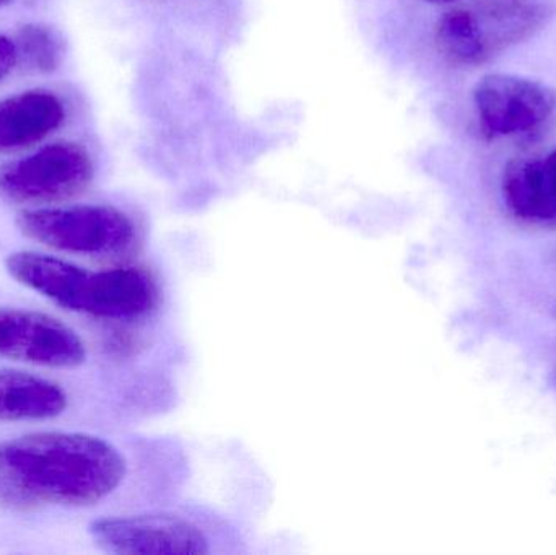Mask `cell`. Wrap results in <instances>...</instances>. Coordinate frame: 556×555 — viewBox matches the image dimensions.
<instances>
[{"instance_id":"obj_15","label":"cell","mask_w":556,"mask_h":555,"mask_svg":"<svg viewBox=\"0 0 556 555\" xmlns=\"http://www.w3.org/2000/svg\"><path fill=\"white\" fill-rule=\"evenodd\" d=\"M13 0H0V7L9 5V3H12Z\"/></svg>"},{"instance_id":"obj_5","label":"cell","mask_w":556,"mask_h":555,"mask_svg":"<svg viewBox=\"0 0 556 555\" xmlns=\"http://www.w3.org/2000/svg\"><path fill=\"white\" fill-rule=\"evenodd\" d=\"M480 134L486 140L532 133L556 111V90L525 75L492 72L472 90Z\"/></svg>"},{"instance_id":"obj_12","label":"cell","mask_w":556,"mask_h":555,"mask_svg":"<svg viewBox=\"0 0 556 555\" xmlns=\"http://www.w3.org/2000/svg\"><path fill=\"white\" fill-rule=\"evenodd\" d=\"M13 41L18 52V62H25L29 71H55L64 58L61 36L49 26L29 23L16 31Z\"/></svg>"},{"instance_id":"obj_1","label":"cell","mask_w":556,"mask_h":555,"mask_svg":"<svg viewBox=\"0 0 556 555\" xmlns=\"http://www.w3.org/2000/svg\"><path fill=\"white\" fill-rule=\"evenodd\" d=\"M126 462L110 443L84 433L46 432L0 442V508L90 507L113 494Z\"/></svg>"},{"instance_id":"obj_6","label":"cell","mask_w":556,"mask_h":555,"mask_svg":"<svg viewBox=\"0 0 556 555\" xmlns=\"http://www.w3.org/2000/svg\"><path fill=\"white\" fill-rule=\"evenodd\" d=\"M7 270L22 286L41 293L71 312L111 318L114 306V269L90 273L59 257L20 251L5 261Z\"/></svg>"},{"instance_id":"obj_3","label":"cell","mask_w":556,"mask_h":555,"mask_svg":"<svg viewBox=\"0 0 556 555\" xmlns=\"http://www.w3.org/2000/svg\"><path fill=\"white\" fill-rule=\"evenodd\" d=\"M16 227L42 247L85 256L121 253L136 237L130 218L110 205L29 209L16 215Z\"/></svg>"},{"instance_id":"obj_2","label":"cell","mask_w":556,"mask_h":555,"mask_svg":"<svg viewBox=\"0 0 556 555\" xmlns=\"http://www.w3.org/2000/svg\"><path fill=\"white\" fill-rule=\"evenodd\" d=\"M555 15V0H460L438 20L434 46L451 65L479 67L544 31Z\"/></svg>"},{"instance_id":"obj_9","label":"cell","mask_w":556,"mask_h":555,"mask_svg":"<svg viewBox=\"0 0 556 555\" xmlns=\"http://www.w3.org/2000/svg\"><path fill=\"white\" fill-rule=\"evenodd\" d=\"M502 201L519 224L556 228V143L508 163L502 176Z\"/></svg>"},{"instance_id":"obj_11","label":"cell","mask_w":556,"mask_h":555,"mask_svg":"<svg viewBox=\"0 0 556 555\" xmlns=\"http://www.w3.org/2000/svg\"><path fill=\"white\" fill-rule=\"evenodd\" d=\"M65 407L67 396L52 381L23 371L0 370V422L52 419Z\"/></svg>"},{"instance_id":"obj_4","label":"cell","mask_w":556,"mask_h":555,"mask_svg":"<svg viewBox=\"0 0 556 555\" xmlns=\"http://www.w3.org/2000/svg\"><path fill=\"white\" fill-rule=\"evenodd\" d=\"M93 162L75 142H54L22 159L0 163V199L13 204H54L87 191Z\"/></svg>"},{"instance_id":"obj_14","label":"cell","mask_w":556,"mask_h":555,"mask_svg":"<svg viewBox=\"0 0 556 555\" xmlns=\"http://www.w3.org/2000/svg\"><path fill=\"white\" fill-rule=\"evenodd\" d=\"M425 2L437 3V5H453L460 0H425Z\"/></svg>"},{"instance_id":"obj_13","label":"cell","mask_w":556,"mask_h":555,"mask_svg":"<svg viewBox=\"0 0 556 555\" xmlns=\"http://www.w3.org/2000/svg\"><path fill=\"white\" fill-rule=\"evenodd\" d=\"M18 64V52L15 41L9 36L0 35V81Z\"/></svg>"},{"instance_id":"obj_8","label":"cell","mask_w":556,"mask_h":555,"mask_svg":"<svg viewBox=\"0 0 556 555\" xmlns=\"http://www.w3.org/2000/svg\"><path fill=\"white\" fill-rule=\"evenodd\" d=\"M0 357L39 367L74 368L87 352L74 329L45 313L0 308Z\"/></svg>"},{"instance_id":"obj_7","label":"cell","mask_w":556,"mask_h":555,"mask_svg":"<svg viewBox=\"0 0 556 555\" xmlns=\"http://www.w3.org/2000/svg\"><path fill=\"white\" fill-rule=\"evenodd\" d=\"M98 547L123 555H205L208 540L201 528L173 515L103 518L90 527Z\"/></svg>"},{"instance_id":"obj_10","label":"cell","mask_w":556,"mask_h":555,"mask_svg":"<svg viewBox=\"0 0 556 555\" xmlns=\"http://www.w3.org/2000/svg\"><path fill=\"white\" fill-rule=\"evenodd\" d=\"M65 121L58 94L28 90L0 100V156L29 149L48 139Z\"/></svg>"}]
</instances>
